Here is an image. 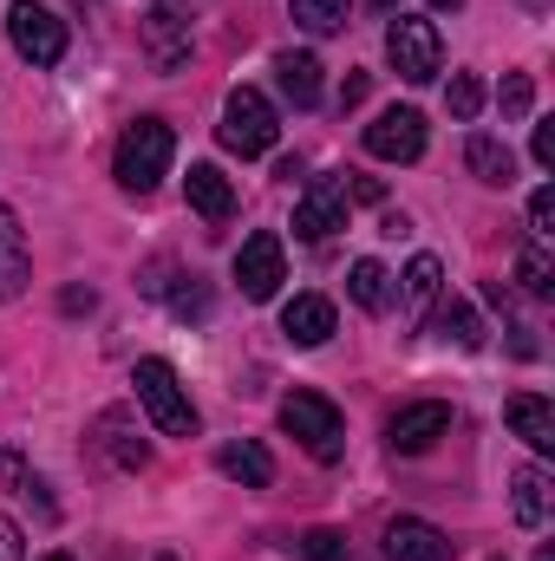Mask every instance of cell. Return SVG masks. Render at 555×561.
I'll use <instances>...</instances> for the list:
<instances>
[{
	"mask_svg": "<svg viewBox=\"0 0 555 561\" xmlns=\"http://www.w3.org/2000/svg\"><path fill=\"white\" fill-rule=\"evenodd\" d=\"M517 280H523V294H555V262H550V242H530L523 255H517Z\"/></svg>",
	"mask_w": 555,
	"mask_h": 561,
	"instance_id": "d4e9b609",
	"label": "cell"
},
{
	"mask_svg": "<svg viewBox=\"0 0 555 561\" xmlns=\"http://www.w3.org/2000/svg\"><path fill=\"white\" fill-rule=\"evenodd\" d=\"M183 196H190V209H196L203 222H223V216L236 209V190H229V176H223L216 163H190V176H183Z\"/></svg>",
	"mask_w": 555,
	"mask_h": 561,
	"instance_id": "9a60e30c",
	"label": "cell"
},
{
	"mask_svg": "<svg viewBox=\"0 0 555 561\" xmlns=\"http://www.w3.org/2000/svg\"><path fill=\"white\" fill-rule=\"evenodd\" d=\"M0 477H7V483H13V496H26V503H39V516H46V523H53V516H59V510H53V503H46V483H39V477H33V470H26V463H20V457H13V450H0Z\"/></svg>",
	"mask_w": 555,
	"mask_h": 561,
	"instance_id": "484cf974",
	"label": "cell"
},
{
	"mask_svg": "<svg viewBox=\"0 0 555 561\" xmlns=\"http://www.w3.org/2000/svg\"><path fill=\"white\" fill-rule=\"evenodd\" d=\"M99 437H105V450H112V463H118V470H144V463H150V444L132 431L125 412H105V419H99Z\"/></svg>",
	"mask_w": 555,
	"mask_h": 561,
	"instance_id": "7402d4cb",
	"label": "cell"
},
{
	"mask_svg": "<svg viewBox=\"0 0 555 561\" xmlns=\"http://www.w3.org/2000/svg\"><path fill=\"white\" fill-rule=\"evenodd\" d=\"M497 561H503V556H497Z\"/></svg>",
	"mask_w": 555,
	"mask_h": 561,
	"instance_id": "60d3db41",
	"label": "cell"
},
{
	"mask_svg": "<svg viewBox=\"0 0 555 561\" xmlns=\"http://www.w3.org/2000/svg\"><path fill=\"white\" fill-rule=\"evenodd\" d=\"M216 463H223V477H236L242 490H269V483H275V457H269L256 437H242V444H223V457H216Z\"/></svg>",
	"mask_w": 555,
	"mask_h": 561,
	"instance_id": "d6986e66",
	"label": "cell"
},
{
	"mask_svg": "<svg viewBox=\"0 0 555 561\" xmlns=\"http://www.w3.org/2000/svg\"><path fill=\"white\" fill-rule=\"evenodd\" d=\"M530 229H536V242H550V236H555V190H550V183L530 196Z\"/></svg>",
	"mask_w": 555,
	"mask_h": 561,
	"instance_id": "4dcf8cb0",
	"label": "cell"
},
{
	"mask_svg": "<svg viewBox=\"0 0 555 561\" xmlns=\"http://www.w3.org/2000/svg\"><path fill=\"white\" fill-rule=\"evenodd\" d=\"M132 386H138V405L150 412V424H157L163 437H196L203 419H196V405H190V392H183V379H177L170 359H138Z\"/></svg>",
	"mask_w": 555,
	"mask_h": 561,
	"instance_id": "3957f363",
	"label": "cell"
},
{
	"mask_svg": "<svg viewBox=\"0 0 555 561\" xmlns=\"http://www.w3.org/2000/svg\"><path fill=\"white\" fill-rule=\"evenodd\" d=\"M431 7H438V13H457V7H464V0H431Z\"/></svg>",
	"mask_w": 555,
	"mask_h": 561,
	"instance_id": "74e56055",
	"label": "cell"
},
{
	"mask_svg": "<svg viewBox=\"0 0 555 561\" xmlns=\"http://www.w3.org/2000/svg\"><path fill=\"white\" fill-rule=\"evenodd\" d=\"M216 138H223V150H236V157H262V150H275V138H281L275 105H269L256 85H236V92L223 99V125H216Z\"/></svg>",
	"mask_w": 555,
	"mask_h": 561,
	"instance_id": "277c9868",
	"label": "cell"
},
{
	"mask_svg": "<svg viewBox=\"0 0 555 561\" xmlns=\"http://www.w3.org/2000/svg\"><path fill=\"white\" fill-rule=\"evenodd\" d=\"M464 163H471V176L490 183V190H510V183H517V157H510L503 138H484V131H477V138L464 144Z\"/></svg>",
	"mask_w": 555,
	"mask_h": 561,
	"instance_id": "ac0fdd59",
	"label": "cell"
},
{
	"mask_svg": "<svg viewBox=\"0 0 555 561\" xmlns=\"http://www.w3.org/2000/svg\"><path fill=\"white\" fill-rule=\"evenodd\" d=\"M347 183L340 176H314L307 190H301V203H294V236H307V242H327L333 229H347Z\"/></svg>",
	"mask_w": 555,
	"mask_h": 561,
	"instance_id": "ba28073f",
	"label": "cell"
},
{
	"mask_svg": "<svg viewBox=\"0 0 555 561\" xmlns=\"http://www.w3.org/2000/svg\"><path fill=\"white\" fill-rule=\"evenodd\" d=\"M510 490H517V523H523V529H543V523H550V496H555L550 470H543V463H523V470L510 477Z\"/></svg>",
	"mask_w": 555,
	"mask_h": 561,
	"instance_id": "ffe728a7",
	"label": "cell"
},
{
	"mask_svg": "<svg viewBox=\"0 0 555 561\" xmlns=\"http://www.w3.org/2000/svg\"><path fill=\"white\" fill-rule=\"evenodd\" d=\"M294 20L307 33H340L347 26V0H294Z\"/></svg>",
	"mask_w": 555,
	"mask_h": 561,
	"instance_id": "4316f807",
	"label": "cell"
},
{
	"mask_svg": "<svg viewBox=\"0 0 555 561\" xmlns=\"http://www.w3.org/2000/svg\"><path fill=\"white\" fill-rule=\"evenodd\" d=\"M530 157H536V170H555V125H536V138H530Z\"/></svg>",
	"mask_w": 555,
	"mask_h": 561,
	"instance_id": "d6a6232c",
	"label": "cell"
},
{
	"mask_svg": "<svg viewBox=\"0 0 555 561\" xmlns=\"http://www.w3.org/2000/svg\"><path fill=\"white\" fill-rule=\"evenodd\" d=\"M503 419H510V431L536 450V457H550L555 450V412H550V399H536V392H517L510 405H503Z\"/></svg>",
	"mask_w": 555,
	"mask_h": 561,
	"instance_id": "2e32d148",
	"label": "cell"
},
{
	"mask_svg": "<svg viewBox=\"0 0 555 561\" xmlns=\"http://www.w3.org/2000/svg\"><path fill=\"white\" fill-rule=\"evenodd\" d=\"M281 431H287L314 463H340V457H347V419H340V405L320 399V392H287V399H281Z\"/></svg>",
	"mask_w": 555,
	"mask_h": 561,
	"instance_id": "7a4b0ae2",
	"label": "cell"
},
{
	"mask_svg": "<svg viewBox=\"0 0 555 561\" xmlns=\"http://www.w3.org/2000/svg\"><path fill=\"white\" fill-rule=\"evenodd\" d=\"M438 287H444V268H438V255H412V268H406V280H399L406 307H412V313H424V307L438 300Z\"/></svg>",
	"mask_w": 555,
	"mask_h": 561,
	"instance_id": "cb8c5ba5",
	"label": "cell"
},
{
	"mask_svg": "<svg viewBox=\"0 0 555 561\" xmlns=\"http://www.w3.org/2000/svg\"><path fill=\"white\" fill-rule=\"evenodd\" d=\"M366 150H373L380 163H418V157H424V118H418L412 105L380 112V118L366 125Z\"/></svg>",
	"mask_w": 555,
	"mask_h": 561,
	"instance_id": "9c48e42d",
	"label": "cell"
},
{
	"mask_svg": "<svg viewBox=\"0 0 555 561\" xmlns=\"http://www.w3.org/2000/svg\"><path fill=\"white\" fill-rule=\"evenodd\" d=\"M281 333H287L294 346H327V340H333V300L294 294V300L281 307Z\"/></svg>",
	"mask_w": 555,
	"mask_h": 561,
	"instance_id": "5bb4252c",
	"label": "cell"
},
{
	"mask_svg": "<svg viewBox=\"0 0 555 561\" xmlns=\"http://www.w3.org/2000/svg\"><path fill=\"white\" fill-rule=\"evenodd\" d=\"M281 280H287V268H281V236L256 229V236L236 249V287H242L249 300H275Z\"/></svg>",
	"mask_w": 555,
	"mask_h": 561,
	"instance_id": "30bf717a",
	"label": "cell"
},
{
	"mask_svg": "<svg viewBox=\"0 0 555 561\" xmlns=\"http://www.w3.org/2000/svg\"><path fill=\"white\" fill-rule=\"evenodd\" d=\"M170 157H177V131H170L163 118H138V125H125V138H118L112 176H118L132 196H150V190L170 176Z\"/></svg>",
	"mask_w": 555,
	"mask_h": 561,
	"instance_id": "6da1fadb",
	"label": "cell"
},
{
	"mask_svg": "<svg viewBox=\"0 0 555 561\" xmlns=\"http://www.w3.org/2000/svg\"><path fill=\"white\" fill-rule=\"evenodd\" d=\"M275 79H281V99H287L294 112L320 105V59H314V53H281Z\"/></svg>",
	"mask_w": 555,
	"mask_h": 561,
	"instance_id": "e0dca14e",
	"label": "cell"
},
{
	"mask_svg": "<svg viewBox=\"0 0 555 561\" xmlns=\"http://www.w3.org/2000/svg\"><path fill=\"white\" fill-rule=\"evenodd\" d=\"M138 33H144V53H150L157 72H177L190 59V13H183V0H150Z\"/></svg>",
	"mask_w": 555,
	"mask_h": 561,
	"instance_id": "52a82bcc",
	"label": "cell"
},
{
	"mask_svg": "<svg viewBox=\"0 0 555 561\" xmlns=\"http://www.w3.org/2000/svg\"><path fill=\"white\" fill-rule=\"evenodd\" d=\"M360 99H366V72H353V79H347V92H340V105H360Z\"/></svg>",
	"mask_w": 555,
	"mask_h": 561,
	"instance_id": "8d00e7d4",
	"label": "cell"
},
{
	"mask_svg": "<svg viewBox=\"0 0 555 561\" xmlns=\"http://www.w3.org/2000/svg\"><path fill=\"white\" fill-rule=\"evenodd\" d=\"M386 59H393V72L399 79H412V85H424V79H438L444 72V39H438V26L431 20H393L386 26Z\"/></svg>",
	"mask_w": 555,
	"mask_h": 561,
	"instance_id": "8992f818",
	"label": "cell"
},
{
	"mask_svg": "<svg viewBox=\"0 0 555 561\" xmlns=\"http://www.w3.org/2000/svg\"><path fill=\"white\" fill-rule=\"evenodd\" d=\"M46 561H72V556H46Z\"/></svg>",
	"mask_w": 555,
	"mask_h": 561,
	"instance_id": "ab89813d",
	"label": "cell"
},
{
	"mask_svg": "<svg viewBox=\"0 0 555 561\" xmlns=\"http://www.w3.org/2000/svg\"><path fill=\"white\" fill-rule=\"evenodd\" d=\"M7 39L26 66H59L66 59V20L39 0H13L7 7Z\"/></svg>",
	"mask_w": 555,
	"mask_h": 561,
	"instance_id": "5b68a950",
	"label": "cell"
},
{
	"mask_svg": "<svg viewBox=\"0 0 555 561\" xmlns=\"http://www.w3.org/2000/svg\"><path fill=\"white\" fill-rule=\"evenodd\" d=\"M301 556L307 561H353L340 529H307V536H301Z\"/></svg>",
	"mask_w": 555,
	"mask_h": 561,
	"instance_id": "f1b7e54d",
	"label": "cell"
},
{
	"mask_svg": "<svg viewBox=\"0 0 555 561\" xmlns=\"http://www.w3.org/2000/svg\"><path fill=\"white\" fill-rule=\"evenodd\" d=\"M444 431H451V405L424 399V405H406V412H393V424H386V444H393L399 457H418V450H431Z\"/></svg>",
	"mask_w": 555,
	"mask_h": 561,
	"instance_id": "8fae6325",
	"label": "cell"
},
{
	"mask_svg": "<svg viewBox=\"0 0 555 561\" xmlns=\"http://www.w3.org/2000/svg\"><path fill=\"white\" fill-rule=\"evenodd\" d=\"M497 105H503V118H530V105H536V85H530V72H510V79L497 85Z\"/></svg>",
	"mask_w": 555,
	"mask_h": 561,
	"instance_id": "83f0119b",
	"label": "cell"
},
{
	"mask_svg": "<svg viewBox=\"0 0 555 561\" xmlns=\"http://www.w3.org/2000/svg\"><path fill=\"white\" fill-rule=\"evenodd\" d=\"M347 294H353L366 313H386V307H393V275L366 255V262H353V268H347Z\"/></svg>",
	"mask_w": 555,
	"mask_h": 561,
	"instance_id": "603a6c76",
	"label": "cell"
},
{
	"mask_svg": "<svg viewBox=\"0 0 555 561\" xmlns=\"http://www.w3.org/2000/svg\"><path fill=\"white\" fill-rule=\"evenodd\" d=\"M431 333L438 340H451V346H464V353H477L484 346V320H477V307L471 300H438V313H431Z\"/></svg>",
	"mask_w": 555,
	"mask_h": 561,
	"instance_id": "44dd1931",
	"label": "cell"
},
{
	"mask_svg": "<svg viewBox=\"0 0 555 561\" xmlns=\"http://www.w3.org/2000/svg\"><path fill=\"white\" fill-rule=\"evenodd\" d=\"M444 105H451V118H477V105H484V85H477L471 72H457V79H451V92H444Z\"/></svg>",
	"mask_w": 555,
	"mask_h": 561,
	"instance_id": "f546056e",
	"label": "cell"
},
{
	"mask_svg": "<svg viewBox=\"0 0 555 561\" xmlns=\"http://www.w3.org/2000/svg\"><path fill=\"white\" fill-rule=\"evenodd\" d=\"M59 307H66V313H86V307H92V287H66V300H59Z\"/></svg>",
	"mask_w": 555,
	"mask_h": 561,
	"instance_id": "d590c367",
	"label": "cell"
},
{
	"mask_svg": "<svg viewBox=\"0 0 555 561\" xmlns=\"http://www.w3.org/2000/svg\"><path fill=\"white\" fill-rule=\"evenodd\" d=\"M373 7H399V0H373Z\"/></svg>",
	"mask_w": 555,
	"mask_h": 561,
	"instance_id": "f35d334b",
	"label": "cell"
},
{
	"mask_svg": "<svg viewBox=\"0 0 555 561\" xmlns=\"http://www.w3.org/2000/svg\"><path fill=\"white\" fill-rule=\"evenodd\" d=\"M170 307H177V313H203V307H209V294L190 280V287H177V294H170Z\"/></svg>",
	"mask_w": 555,
	"mask_h": 561,
	"instance_id": "836d02e7",
	"label": "cell"
},
{
	"mask_svg": "<svg viewBox=\"0 0 555 561\" xmlns=\"http://www.w3.org/2000/svg\"><path fill=\"white\" fill-rule=\"evenodd\" d=\"M347 196H360V203H380V183H373V176H353V183H347Z\"/></svg>",
	"mask_w": 555,
	"mask_h": 561,
	"instance_id": "e575fe53",
	"label": "cell"
},
{
	"mask_svg": "<svg viewBox=\"0 0 555 561\" xmlns=\"http://www.w3.org/2000/svg\"><path fill=\"white\" fill-rule=\"evenodd\" d=\"M26 280H33L26 229H20V216L0 203V300H20V294H26Z\"/></svg>",
	"mask_w": 555,
	"mask_h": 561,
	"instance_id": "4fadbf2b",
	"label": "cell"
},
{
	"mask_svg": "<svg viewBox=\"0 0 555 561\" xmlns=\"http://www.w3.org/2000/svg\"><path fill=\"white\" fill-rule=\"evenodd\" d=\"M386 556L393 561H451V536L444 529H431L424 516H393L386 523Z\"/></svg>",
	"mask_w": 555,
	"mask_h": 561,
	"instance_id": "7c38bea8",
	"label": "cell"
},
{
	"mask_svg": "<svg viewBox=\"0 0 555 561\" xmlns=\"http://www.w3.org/2000/svg\"><path fill=\"white\" fill-rule=\"evenodd\" d=\"M0 561H26V542H20V523L0 516Z\"/></svg>",
	"mask_w": 555,
	"mask_h": 561,
	"instance_id": "1f68e13d",
	"label": "cell"
}]
</instances>
